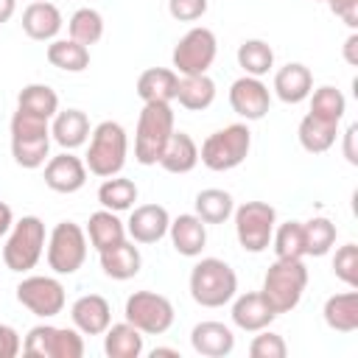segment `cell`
<instances>
[{
  "mask_svg": "<svg viewBox=\"0 0 358 358\" xmlns=\"http://www.w3.org/2000/svg\"><path fill=\"white\" fill-rule=\"evenodd\" d=\"M176 87H179V73L171 67H148L137 78V95L143 103L148 101L171 103L176 101Z\"/></svg>",
  "mask_w": 358,
  "mask_h": 358,
  "instance_id": "26",
  "label": "cell"
},
{
  "mask_svg": "<svg viewBox=\"0 0 358 358\" xmlns=\"http://www.w3.org/2000/svg\"><path fill=\"white\" fill-rule=\"evenodd\" d=\"M252 148V131L246 123H229L218 131H213L199 151V159L207 171H232L238 165H243V159L249 157Z\"/></svg>",
  "mask_w": 358,
  "mask_h": 358,
  "instance_id": "7",
  "label": "cell"
},
{
  "mask_svg": "<svg viewBox=\"0 0 358 358\" xmlns=\"http://www.w3.org/2000/svg\"><path fill=\"white\" fill-rule=\"evenodd\" d=\"M324 3L330 6V11H333L336 17H341V22H344L350 31L358 28V0H324Z\"/></svg>",
  "mask_w": 358,
  "mask_h": 358,
  "instance_id": "44",
  "label": "cell"
},
{
  "mask_svg": "<svg viewBox=\"0 0 358 358\" xmlns=\"http://www.w3.org/2000/svg\"><path fill=\"white\" fill-rule=\"evenodd\" d=\"M229 106L243 120H263L271 109V92L260 78L241 76L229 87Z\"/></svg>",
  "mask_w": 358,
  "mask_h": 358,
  "instance_id": "14",
  "label": "cell"
},
{
  "mask_svg": "<svg viewBox=\"0 0 358 358\" xmlns=\"http://www.w3.org/2000/svg\"><path fill=\"white\" fill-rule=\"evenodd\" d=\"M190 296L201 308H224L238 294V274L221 257H201L190 268Z\"/></svg>",
  "mask_w": 358,
  "mask_h": 358,
  "instance_id": "1",
  "label": "cell"
},
{
  "mask_svg": "<svg viewBox=\"0 0 358 358\" xmlns=\"http://www.w3.org/2000/svg\"><path fill=\"white\" fill-rule=\"evenodd\" d=\"M171 215L162 204H140L131 207V215L126 221V235L134 243H157L168 235Z\"/></svg>",
  "mask_w": 358,
  "mask_h": 358,
  "instance_id": "16",
  "label": "cell"
},
{
  "mask_svg": "<svg viewBox=\"0 0 358 358\" xmlns=\"http://www.w3.org/2000/svg\"><path fill=\"white\" fill-rule=\"evenodd\" d=\"M67 31H70V39L90 48V45L101 42V36H103V17H101V11L84 6V8L73 11V17L67 22Z\"/></svg>",
  "mask_w": 358,
  "mask_h": 358,
  "instance_id": "39",
  "label": "cell"
},
{
  "mask_svg": "<svg viewBox=\"0 0 358 358\" xmlns=\"http://www.w3.org/2000/svg\"><path fill=\"white\" fill-rule=\"evenodd\" d=\"M249 355L252 358H285L288 355V344H285V338L280 333H271L266 327V330H257V336L252 338Z\"/></svg>",
  "mask_w": 358,
  "mask_h": 358,
  "instance_id": "42",
  "label": "cell"
},
{
  "mask_svg": "<svg viewBox=\"0 0 358 358\" xmlns=\"http://www.w3.org/2000/svg\"><path fill=\"white\" fill-rule=\"evenodd\" d=\"M313 90V73L302 62H288L274 73V95L282 103H302Z\"/></svg>",
  "mask_w": 358,
  "mask_h": 358,
  "instance_id": "22",
  "label": "cell"
},
{
  "mask_svg": "<svg viewBox=\"0 0 358 358\" xmlns=\"http://www.w3.org/2000/svg\"><path fill=\"white\" fill-rule=\"evenodd\" d=\"M17 109L50 120L59 112V95L48 84H25L17 95Z\"/></svg>",
  "mask_w": 358,
  "mask_h": 358,
  "instance_id": "33",
  "label": "cell"
},
{
  "mask_svg": "<svg viewBox=\"0 0 358 358\" xmlns=\"http://www.w3.org/2000/svg\"><path fill=\"white\" fill-rule=\"evenodd\" d=\"M70 319L81 336H103L112 324V305L101 294H84L70 305Z\"/></svg>",
  "mask_w": 358,
  "mask_h": 358,
  "instance_id": "17",
  "label": "cell"
},
{
  "mask_svg": "<svg viewBox=\"0 0 358 358\" xmlns=\"http://www.w3.org/2000/svg\"><path fill=\"white\" fill-rule=\"evenodd\" d=\"M235 302H232V324L238 327V330H243V333H257V330H266L274 319H277V313H274V308L266 302V296L260 294V291H246V294H235L232 296Z\"/></svg>",
  "mask_w": 358,
  "mask_h": 358,
  "instance_id": "18",
  "label": "cell"
},
{
  "mask_svg": "<svg viewBox=\"0 0 358 358\" xmlns=\"http://www.w3.org/2000/svg\"><path fill=\"white\" fill-rule=\"evenodd\" d=\"M355 137H358V123H350L344 131V159L350 165H358V148H355Z\"/></svg>",
  "mask_w": 358,
  "mask_h": 358,
  "instance_id": "46",
  "label": "cell"
},
{
  "mask_svg": "<svg viewBox=\"0 0 358 358\" xmlns=\"http://www.w3.org/2000/svg\"><path fill=\"white\" fill-rule=\"evenodd\" d=\"M313 3H324V0H313Z\"/></svg>",
  "mask_w": 358,
  "mask_h": 358,
  "instance_id": "51",
  "label": "cell"
},
{
  "mask_svg": "<svg viewBox=\"0 0 358 358\" xmlns=\"http://www.w3.org/2000/svg\"><path fill=\"white\" fill-rule=\"evenodd\" d=\"M22 350L20 333L11 324H0V358H17Z\"/></svg>",
  "mask_w": 358,
  "mask_h": 358,
  "instance_id": "45",
  "label": "cell"
},
{
  "mask_svg": "<svg viewBox=\"0 0 358 358\" xmlns=\"http://www.w3.org/2000/svg\"><path fill=\"white\" fill-rule=\"evenodd\" d=\"M157 355H171V358H179V350H171V347H157V350H151V358H157Z\"/></svg>",
  "mask_w": 358,
  "mask_h": 358,
  "instance_id": "50",
  "label": "cell"
},
{
  "mask_svg": "<svg viewBox=\"0 0 358 358\" xmlns=\"http://www.w3.org/2000/svg\"><path fill=\"white\" fill-rule=\"evenodd\" d=\"M336 224L327 215H313L310 221H302V238H305V255L324 257L336 243Z\"/></svg>",
  "mask_w": 358,
  "mask_h": 358,
  "instance_id": "37",
  "label": "cell"
},
{
  "mask_svg": "<svg viewBox=\"0 0 358 358\" xmlns=\"http://www.w3.org/2000/svg\"><path fill=\"white\" fill-rule=\"evenodd\" d=\"M235 218V238L243 252L260 255L271 246V235L277 227V210L268 201H243L232 210Z\"/></svg>",
  "mask_w": 358,
  "mask_h": 358,
  "instance_id": "8",
  "label": "cell"
},
{
  "mask_svg": "<svg viewBox=\"0 0 358 358\" xmlns=\"http://www.w3.org/2000/svg\"><path fill=\"white\" fill-rule=\"evenodd\" d=\"M296 137H299V145L308 151V154H324L333 148L336 137H338V123H330V120H322L316 115H305L299 120V129H296Z\"/></svg>",
  "mask_w": 358,
  "mask_h": 358,
  "instance_id": "30",
  "label": "cell"
},
{
  "mask_svg": "<svg viewBox=\"0 0 358 358\" xmlns=\"http://www.w3.org/2000/svg\"><path fill=\"white\" fill-rule=\"evenodd\" d=\"M22 355L28 358H81L84 338L76 327L36 324L22 341Z\"/></svg>",
  "mask_w": 358,
  "mask_h": 358,
  "instance_id": "11",
  "label": "cell"
},
{
  "mask_svg": "<svg viewBox=\"0 0 358 358\" xmlns=\"http://www.w3.org/2000/svg\"><path fill=\"white\" fill-rule=\"evenodd\" d=\"M341 56H344V62H347L350 67H358V31H352V34L344 39Z\"/></svg>",
  "mask_w": 358,
  "mask_h": 358,
  "instance_id": "47",
  "label": "cell"
},
{
  "mask_svg": "<svg viewBox=\"0 0 358 358\" xmlns=\"http://www.w3.org/2000/svg\"><path fill=\"white\" fill-rule=\"evenodd\" d=\"M137 185L126 176H106L98 187V201L103 210H112V213H123V210H131L134 201H137Z\"/></svg>",
  "mask_w": 358,
  "mask_h": 358,
  "instance_id": "34",
  "label": "cell"
},
{
  "mask_svg": "<svg viewBox=\"0 0 358 358\" xmlns=\"http://www.w3.org/2000/svg\"><path fill=\"white\" fill-rule=\"evenodd\" d=\"M143 338L145 336L134 324H129L123 319V322L109 324L103 330V352L109 358H140L143 355V347H145Z\"/></svg>",
  "mask_w": 358,
  "mask_h": 358,
  "instance_id": "29",
  "label": "cell"
},
{
  "mask_svg": "<svg viewBox=\"0 0 358 358\" xmlns=\"http://www.w3.org/2000/svg\"><path fill=\"white\" fill-rule=\"evenodd\" d=\"M11 224H14V210H11L6 201H0V238L8 235Z\"/></svg>",
  "mask_w": 358,
  "mask_h": 358,
  "instance_id": "48",
  "label": "cell"
},
{
  "mask_svg": "<svg viewBox=\"0 0 358 358\" xmlns=\"http://www.w3.org/2000/svg\"><path fill=\"white\" fill-rule=\"evenodd\" d=\"M64 20L59 6L48 3V0H31L22 11V31L28 39L34 42H53L62 31Z\"/></svg>",
  "mask_w": 358,
  "mask_h": 358,
  "instance_id": "19",
  "label": "cell"
},
{
  "mask_svg": "<svg viewBox=\"0 0 358 358\" xmlns=\"http://www.w3.org/2000/svg\"><path fill=\"white\" fill-rule=\"evenodd\" d=\"M171 134H173L171 103H162V101L143 103V112H140L137 129H134V159L140 165H157Z\"/></svg>",
  "mask_w": 358,
  "mask_h": 358,
  "instance_id": "5",
  "label": "cell"
},
{
  "mask_svg": "<svg viewBox=\"0 0 358 358\" xmlns=\"http://www.w3.org/2000/svg\"><path fill=\"white\" fill-rule=\"evenodd\" d=\"M87 165L73 151H62L45 162V185L53 193H78L87 185Z\"/></svg>",
  "mask_w": 358,
  "mask_h": 358,
  "instance_id": "15",
  "label": "cell"
},
{
  "mask_svg": "<svg viewBox=\"0 0 358 358\" xmlns=\"http://www.w3.org/2000/svg\"><path fill=\"white\" fill-rule=\"evenodd\" d=\"M168 235H171L173 249L182 257H199L207 246V224L196 213H182V215L171 218Z\"/></svg>",
  "mask_w": 358,
  "mask_h": 358,
  "instance_id": "20",
  "label": "cell"
},
{
  "mask_svg": "<svg viewBox=\"0 0 358 358\" xmlns=\"http://www.w3.org/2000/svg\"><path fill=\"white\" fill-rule=\"evenodd\" d=\"M190 347L204 358H227L235 350V333L224 322H199L190 330Z\"/></svg>",
  "mask_w": 358,
  "mask_h": 358,
  "instance_id": "21",
  "label": "cell"
},
{
  "mask_svg": "<svg viewBox=\"0 0 358 358\" xmlns=\"http://www.w3.org/2000/svg\"><path fill=\"white\" fill-rule=\"evenodd\" d=\"M45 249H48L45 255H48V266L53 268V274L70 277L87 260V232L76 221H59L50 229Z\"/></svg>",
  "mask_w": 358,
  "mask_h": 358,
  "instance_id": "9",
  "label": "cell"
},
{
  "mask_svg": "<svg viewBox=\"0 0 358 358\" xmlns=\"http://www.w3.org/2000/svg\"><path fill=\"white\" fill-rule=\"evenodd\" d=\"M176 101L187 112H204L215 101V81L207 73H201V76H179Z\"/></svg>",
  "mask_w": 358,
  "mask_h": 358,
  "instance_id": "31",
  "label": "cell"
},
{
  "mask_svg": "<svg viewBox=\"0 0 358 358\" xmlns=\"http://www.w3.org/2000/svg\"><path fill=\"white\" fill-rule=\"evenodd\" d=\"M193 207H196V215L204 224H224L232 215L235 201H232V193H227L221 187H207V190H201L196 196Z\"/></svg>",
  "mask_w": 358,
  "mask_h": 358,
  "instance_id": "36",
  "label": "cell"
},
{
  "mask_svg": "<svg viewBox=\"0 0 358 358\" xmlns=\"http://www.w3.org/2000/svg\"><path fill=\"white\" fill-rule=\"evenodd\" d=\"M324 324L336 333H355L358 330V291H344V294H333L324 299L322 308Z\"/></svg>",
  "mask_w": 358,
  "mask_h": 358,
  "instance_id": "27",
  "label": "cell"
},
{
  "mask_svg": "<svg viewBox=\"0 0 358 358\" xmlns=\"http://www.w3.org/2000/svg\"><path fill=\"white\" fill-rule=\"evenodd\" d=\"M17 302L39 319H53L64 310L67 294H64V285L56 277L31 274L17 285Z\"/></svg>",
  "mask_w": 358,
  "mask_h": 358,
  "instance_id": "13",
  "label": "cell"
},
{
  "mask_svg": "<svg viewBox=\"0 0 358 358\" xmlns=\"http://www.w3.org/2000/svg\"><path fill=\"white\" fill-rule=\"evenodd\" d=\"M48 235H45V221L39 215H22L20 221L11 224L6 246H3V263L8 271L25 274L31 271L45 252Z\"/></svg>",
  "mask_w": 358,
  "mask_h": 358,
  "instance_id": "6",
  "label": "cell"
},
{
  "mask_svg": "<svg viewBox=\"0 0 358 358\" xmlns=\"http://www.w3.org/2000/svg\"><path fill=\"white\" fill-rule=\"evenodd\" d=\"M84 232H87V241L92 243L95 252L112 249L120 241H126V224L112 210H95L90 215V221H87V229Z\"/></svg>",
  "mask_w": 358,
  "mask_h": 358,
  "instance_id": "28",
  "label": "cell"
},
{
  "mask_svg": "<svg viewBox=\"0 0 358 358\" xmlns=\"http://www.w3.org/2000/svg\"><path fill=\"white\" fill-rule=\"evenodd\" d=\"M98 257H101V268H103V274L109 280H120L123 282V280L137 277L140 268H143V255L134 246V241H120L117 246L98 252Z\"/></svg>",
  "mask_w": 358,
  "mask_h": 358,
  "instance_id": "24",
  "label": "cell"
},
{
  "mask_svg": "<svg viewBox=\"0 0 358 358\" xmlns=\"http://www.w3.org/2000/svg\"><path fill=\"white\" fill-rule=\"evenodd\" d=\"M11 157L20 168L34 171L42 168L48 162V151H50V123L45 117L28 115L22 109H17L11 115Z\"/></svg>",
  "mask_w": 358,
  "mask_h": 358,
  "instance_id": "3",
  "label": "cell"
},
{
  "mask_svg": "<svg viewBox=\"0 0 358 358\" xmlns=\"http://www.w3.org/2000/svg\"><path fill=\"white\" fill-rule=\"evenodd\" d=\"M310 115L322 117V120H330V123H341L344 112H347V98L341 90L324 84L319 90H310Z\"/></svg>",
  "mask_w": 358,
  "mask_h": 358,
  "instance_id": "38",
  "label": "cell"
},
{
  "mask_svg": "<svg viewBox=\"0 0 358 358\" xmlns=\"http://www.w3.org/2000/svg\"><path fill=\"white\" fill-rule=\"evenodd\" d=\"M238 64L243 67V76L263 78L274 67V50L266 39H243L238 45Z\"/></svg>",
  "mask_w": 358,
  "mask_h": 358,
  "instance_id": "35",
  "label": "cell"
},
{
  "mask_svg": "<svg viewBox=\"0 0 358 358\" xmlns=\"http://www.w3.org/2000/svg\"><path fill=\"white\" fill-rule=\"evenodd\" d=\"M271 246L277 257H305V238H302V221H285L274 227Z\"/></svg>",
  "mask_w": 358,
  "mask_h": 358,
  "instance_id": "40",
  "label": "cell"
},
{
  "mask_svg": "<svg viewBox=\"0 0 358 358\" xmlns=\"http://www.w3.org/2000/svg\"><path fill=\"white\" fill-rule=\"evenodd\" d=\"M215 53H218L215 34L210 28H204V25H196L173 45L171 62H173V70L179 76H201V73H207L213 67Z\"/></svg>",
  "mask_w": 358,
  "mask_h": 358,
  "instance_id": "12",
  "label": "cell"
},
{
  "mask_svg": "<svg viewBox=\"0 0 358 358\" xmlns=\"http://www.w3.org/2000/svg\"><path fill=\"white\" fill-rule=\"evenodd\" d=\"M45 56L56 70H64V73H84L90 67V48L76 39H53Z\"/></svg>",
  "mask_w": 358,
  "mask_h": 358,
  "instance_id": "32",
  "label": "cell"
},
{
  "mask_svg": "<svg viewBox=\"0 0 358 358\" xmlns=\"http://www.w3.org/2000/svg\"><path fill=\"white\" fill-rule=\"evenodd\" d=\"M14 11H17V0H0V25L8 22L14 17Z\"/></svg>",
  "mask_w": 358,
  "mask_h": 358,
  "instance_id": "49",
  "label": "cell"
},
{
  "mask_svg": "<svg viewBox=\"0 0 358 358\" xmlns=\"http://www.w3.org/2000/svg\"><path fill=\"white\" fill-rule=\"evenodd\" d=\"M126 154H129L126 129L117 120H101L90 131V148H87L84 165L90 173H95L101 179L117 176L126 165Z\"/></svg>",
  "mask_w": 358,
  "mask_h": 358,
  "instance_id": "4",
  "label": "cell"
},
{
  "mask_svg": "<svg viewBox=\"0 0 358 358\" xmlns=\"http://www.w3.org/2000/svg\"><path fill=\"white\" fill-rule=\"evenodd\" d=\"M50 120V137L64 151H76L90 140V117L81 109H59Z\"/></svg>",
  "mask_w": 358,
  "mask_h": 358,
  "instance_id": "23",
  "label": "cell"
},
{
  "mask_svg": "<svg viewBox=\"0 0 358 358\" xmlns=\"http://www.w3.org/2000/svg\"><path fill=\"white\" fill-rule=\"evenodd\" d=\"M210 0H168V14L176 22H196L207 14Z\"/></svg>",
  "mask_w": 358,
  "mask_h": 358,
  "instance_id": "43",
  "label": "cell"
},
{
  "mask_svg": "<svg viewBox=\"0 0 358 358\" xmlns=\"http://www.w3.org/2000/svg\"><path fill=\"white\" fill-rule=\"evenodd\" d=\"M305 288H308V268L302 257H277L263 277L260 294L280 316V313H291L299 305Z\"/></svg>",
  "mask_w": 358,
  "mask_h": 358,
  "instance_id": "2",
  "label": "cell"
},
{
  "mask_svg": "<svg viewBox=\"0 0 358 358\" xmlns=\"http://www.w3.org/2000/svg\"><path fill=\"white\" fill-rule=\"evenodd\" d=\"M333 274L350 285V288H358V246L355 243H344L336 249L333 255Z\"/></svg>",
  "mask_w": 358,
  "mask_h": 358,
  "instance_id": "41",
  "label": "cell"
},
{
  "mask_svg": "<svg viewBox=\"0 0 358 358\" xmlns=\"http://www.w3.org/2000/svg\"><path fill=\"white\" fill-rule=\"evenodd\" d=\"M123 316L143 336H162V333L171 330L176 310H173L171 299L162 296V294H157V291H134L126 299Z\"/></svg>",
  "mask_w": 358,
  "mask_h": 358,
  "instance_id": "10",
  "label": "cell"
},
{
  "mask_svg": "<svg viewBox=\"0 0 358 358\" xmlns=\"http://www.w3.org/2000/svg\"><path fill=\"white\" fill-rule=\"evenodd\" d=\"M157 165L162 171H168V173H179V176L182 173H190L199 165V145H196V140L187 131H176L173 129V134L165 143L162 157H159Z\"/></svg>",
  "mask_w": 358,
  "mask_h": 358,
  "instance_id": "25",
  "label": "cell"
}]
</instances>
